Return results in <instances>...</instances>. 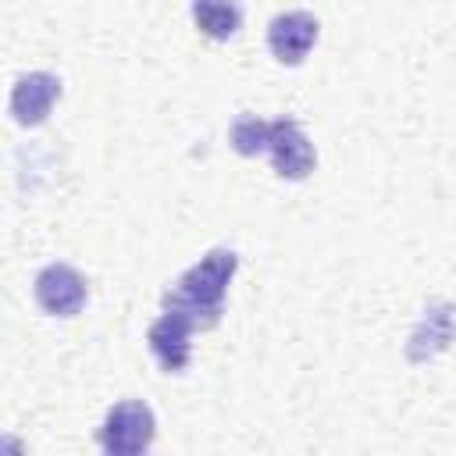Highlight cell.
I'll return each instance as SVG.
<instances>
[{"label":"cell","mask_w":456,"mask_h":456,"mask_svg":"<svg viewBox=\"0 0 456 456\" xmlns=\"http://www.w3.org/2000/svg\"><path fill=\"white\" fill-rule=\"evenodd\" d=\"M232 146H235V153H242V157H260V153H267V146H271V121H264V118H256V114H242V118H235V125H232Z\"/></svg>","instance_id":"30bf717a"},{"label":"cell","mask_w":456,"mask_h":456,"mask_svg":"<svg viewBox=\"0 0 456 456\" xmlns=\"http://www.w3.org/2000/svg\"><path fill=\"white\" fill-rule=\"evenodd\" d=\"M61 100V78L50 71H28L11 89V114L18 125H43Z\"/></svg>","instance_id":"ba28073f"},{"label":"cell","mask_w":456,"mask_h":456,"mask_svg":"<svg viewBox=\"0 0 456 456\" xmlns=\"http://www.w3.org/2000/svg\"><path fill=\"white\" fill-rule=\"evenodd\" d=\"M452 338H456V306L445 303V299H435V303L424 306L420 321H417L413 331H410L406 360H410V363H428V360H435L438 353H445Z\"/></svg>","instance_id":"8992f818"},{"label":"cell","mask_w":456,"mask_h":456,"mask_svg":"<svg viewBox=\"0 0 456 456\" xmlns=\"http://www.w3.org/2000/svg\"><path fill=\"white\" fill-rule=\"evenodd\" d=\"M153 435H157L153 410L142 399H125L103 417V428L96 438H100V449L110 456H139L153 445Z\"/></svg>","instance_id":"7a4b0ae2"},{"label":"cell","mask_w":456,"mask_h":456,"mask_svg":"<svg viewBox=\"0 0 456 456\" xmlns=\"http://www.w3.org/2000/svg\"><path fill=\"white\" fill-rule=\"evenodd\" d=\"M317 36H321V25L310 11H285V14L271 18V25H267V46H271L274 61H281L289 68L306 61Z\"/></svg>","instance_id":"277c9868"},{"label":"cell","mask_w":456,"mask_h":456,"mask_svg":"<svg viewBox=\"0 0 456 456\" xmlns=\"http://www.w3.org/2000/svg\"><path fill=\"white\" fill-rule=\"evenodd\" d=\"M86 278L71 264H46L36 274V303L53 317H75L86 306Z\"/></svg>","instance_id":"3957f363"},{"label":"cell","mask_w":456,"mask_h":456,"mask_svg":"<svg viewBox=\"0 0 456 456\" xmlns=\"http://www.w3.org/2000/svg\"><path fill=\"white\" fill-rule=\"evenodd\" d=\"M267 153H271L274 171H278L281 178H289V182L306 178V175L314 171V164H317L314 142L306 139V132H303L299 121H292V118L271 121V146H267Z\"/></svg>","instance_id":"5b68a950"},{"label":"cell","mask_w":456,"mask_h":456,"mask_svg":"<svg viewBox=\"0 0 456 456\" xmlns=\"http://www.w3.org/2000/svg\"><path fill=\"white\" fill-rule=\"evenodd\" d=\"M192 21L203 36L224 43L242 28V7L239 0H192Z\"/></svg>","instance_id":"9c48e42d"},{"label":"cell","mask_w":456,"mask_h":456,"mask_svg":"<svg viewBox=\"0 0 456 456\" xmlns=\"http://www.w3.org/2000/svg\"><path fill=\"white\" fill-rule=\"evenodd\" d=\"M235 267H239V253L228 249V246H217L210 253H203L178 281L175 289H167L160 296V306L171 310V314H182L192 328H214L221 321V310H224V292L235 278Z\"/></svg>","instance_id":"6da1fadb"},{"label":"cell","mask_w":456,"mask_h":456,"mask_svg":"<svg viewBox=\"0 0 456 456\" xmlns=\"http://www.w3.org/2000/svg\"><path fill=\"white\" fill-rule=\"evenodd\" d=\"M192 324L182 317V314H171V310H164L153 324H150V331H146V342H150V353H153V360L160 363V370H167V374H182L185 367H189V360H192Z\"/></svg>","instance_id":"52a82bcc"}]
</instances>
